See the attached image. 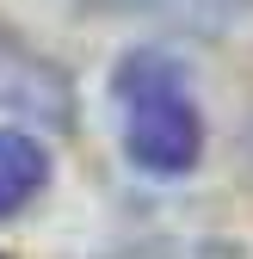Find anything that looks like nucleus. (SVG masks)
Masks as SVG:
<instances>
[{
    "label": "nucleus",
    "instance_id": "39448f33",
    "mask_svg": "<svg viewBox=\"0 0 253 259\" xmlns=\"http://www.w3.org/2000/svg\"><path fill=\"white\" fill-rule=\"evenodd\" d=\"M111 259H235L223 241H185V235H167V241H142V247H123Z\"/></svg>",
    "mask_w": 253,
    "mask_h": 259
},
{
    "label": "nucleus",
    "instance_id": "20e7f679",
    "mask_svg": "<svg viewBox=\"0 0 253 259\" xmlns=\"http://www.w3.org/2000/svg\"><path fill=\"white\" fill-rule=\"evenodd\" d=\"M111 7L167 19V25H185V31H223L229 19H241L247 0H111Z\"/></svg>",
    "mask_w": 253,
    "mask_h": 259
},
{
    "label": "nucleus",
    "instance_id": "f03ea898",
    "mask_svg": "<svg viewBox=\"0 0 253 259\" xmlns=\"http://www.w3.org/2000/svg\"><path fill=\"white\" fill-rule=\"evenodd\" d=\"M0 105H25V111H37L50 123H68V105L74 99H68V80H62L50 62L0 44Z\"/></svg>",
    "mask_w": 253,
    "mask_h": 259
},
{
    "label": "nucleus",
    "instance_id": "7ed1b4c3",
    "mask_svg": "<svg viewBox=\"0 0 253 259\" xmlns=\"http://www.w3.org/2000/svg\"><path fill=\"white\" fill-rule=\"evenodd\" d=\"M50 179V154L44 142H31L25 130H0V216L25 210Z\"/></svg>",
    "mask_w": 253,
    "mask_h": 259
},
{
    "label": "nucleus",
    "instance_id": "f257e3e1",
    "mask_svg": "<svg viewBox=\"0 0 253 259\" xmlns=\"http://www.w3.org/2000/svg\"><path fill=\"white\" fill-rule=\"evenodd\" d=\"M117 99H123V148L142 173H154V179L192 173V160L204 148V117L185 93V74L173 56H161V50L123 56Z\"/></svg>",
    "mask_w": 253,
    "mask_h": 259
}]
</instances>
